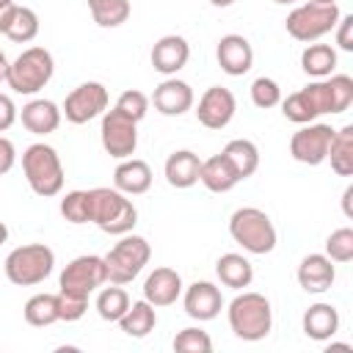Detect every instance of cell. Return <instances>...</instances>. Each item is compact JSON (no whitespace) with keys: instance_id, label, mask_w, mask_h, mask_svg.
<instances>
[{"instance_id":"cell-1","label":"cell","mask_w":353,"mask_h":353,"mask_svg":"<svg viewBox=\"0 0 353 353\" xmlns=\"http://www.w3.org/2000/svg\"><path fill=\"white\" fill-rule=\"evenodd\" d=\"M229 325L237 339L259 342L273 328V309L270 301L259 292H243L229 303Z\"/></svg>"},{"instance_id":"cell-2","label":"cell","mask_w":353,"mask_h":353,"mask_svg":"<svg viewBox=\"0 0 353 353\" xmlns=\"http://www.w3.org/2000/svg\"><path fill=\"white\" fill-rule=\"evenodd\" d=\"M91 223L105 234H127L138 223L135 204L116 188H91Z\"/></svg>"},{"instance_id":"cell-3","label":"cell","mask_w":353,"mask_h":353,"mask_svg":"<svg viewBox=\"0 0 353 353\" xmlns=\"http://www.w3.org/2000/svg\"><path fill=\"white\" fill-rule=\"evenodd\" d=\"M22 171L30 185V190L41 199L58 196L63 188V165L52 146L47 143H30L22 152Z\"/></svg>"},{"instance_id":"cell-4","label":"cell","mask_w":353,"mask_h":353,"mask_svg":"<svg viewBox=\"0 0 353 353\" xmlns=\"http://www.w3.org/2000/svg\"><path fill=\"white\" fill-rule=\"evenodd\" d=\"M229 234L248 254H270L276 248V226L259 207H240L229 218Z\"/></svg>"},{"instance_id":"cell-5","label":"cell","mask_w":353,"mask_h":353,"mask_svg":"<svg viewBox=\"0 0 353 353\" xmlns=\"http://www.w3.org/2000/svg\"><path fill=\"white\" fill-rule=\"evenodd\" d=\"M55 268V254L44 243H25L6 256V276L17 287L41 284Z\"/></svg>"},{"instance_id":"cell-6","label":"cell","mask_w":353,"mask_h":353,"mask_svg":"<svg viewBox=\"0 0 353 353\" xmlns=\"http://www.w3.org/2000/svg\"><path fill=\"white\" fill-rule=\"evenodd\" d=\"M52 72H55V61H52L50 50H44V47H28L25 52H19L8 63L6 83L17 94H36V91H41L50 83Z\"/></svg>"},{"instance_id":"cell-7","label":"cell","mask_w":353,"mask_h":353,"mask_svg":"<svg viewBox=\"0 0 353 353\" xmlns=\"http://www.w3.org/2000/svg\"><path fill=\"white\" fill-rule=\"evenodd\" d=\"M152 248L141 234H121V240L105 254V268H108V281L110 284H130L143 265L149 262Z\"/></svg>"},{"instance_id":"cell-8","label":"cell","mask_w":353,"mask_h":353,"mask_svg":"<svg viewBox=\"0 0 353 353\" xmlns=\"http://www.w3.org/2000/svg\"><path fill=\"white\" fill-rule=\"evenodd\" d=\"M339 8L336 3H303L287 14V33L298 41H317L320 36L331 33L339 22Z\"/></svg>"},{"instance_id":"cell-9","label":"cell","mask_w":353,"mask_h":353,"mask_svg":"<svg viewBox=\"0 0 353 353\" xmlns=\"http://www.w3.org/2000/svg\"><path fill=\"white\" fill-rule=\"evenodd\" d=\"M108 281V268H105V256H97V254H83V256H74L63 273H61V281H58V292H66V295H74V298H88L97 287H102Z\"/></svg>"},{"instance_id":"cell-10","label":"cell","mask_w":353,"mask_h":353,"mask_svg":"<svg viewBox=\"0 0 353 353\" xmlns=\"http://www.w3.org/2000/svg\"><path fill=\"white\" fill-rule=\"evenodd\" d=\"M102 149L116 157V160H124V157H132L135 154V146H138V121L127 119L124 113H119L116 108L113 110H105L102 113Z\"/></svg>"},{"instance_id":"cell-11","label":"cell","mask_w":353,"mask_h":353,"mask_svg":"<svg viewBox=\"0 0 353 353\" xmlns=\"http://www.w3.org/2000/svg\"><path fill=\"white\" fill-rule=\"evenodd\" d=\"M331 138H334L331 124H314V121L301 124V130L292 132L290 138V154L303 165H320L328 157Z\"/></svg>"},{"instance_id":"cell-12","label":"cell","mask_w":353,"mask_h":353,"mask_svg":"<svg viewBox=\"0 0 353 353\" xmlns=\"http://www.w3.org/2000/svg\"><path fill=\"white\" fill-rule=\"evenodd\" d=\"M108 110V88L97 80H88L83 85H77L66 99H63V116L72 124H85L91 119H97L99 113Z\"/></svg>"},{"instance_id":"cell-13","label":"cell","mask_w":353,"mask_h":353,"mask_svg":"<svg viewBox=\"0 0 353 353\" xmlns=\"http://www.w3.org/2000/svg\"><path fill=\"white\" fill-rule=\"evenodd\" d=\"M237 110V102H234V94L223 85H210L201 99H199V108H196V119L199 124H204L207 130H223L232 116Z\"/></svg>"},{"instance_id":"cell-14","label":"cell","mask_w":353,"mask_h":353,"mask_svg":"<svg viewBox=\"0 0 353 353\" xmlns=\"http://www.w3.org/2000/svg\"><path fill=\"white\" fill-rule=\"evenodd\" d=\"M215 58H218V66L226 74L240 77L254 66V47H251V41L245 36L226 33V36H221V41L215 47Z\"/></svg>"},{"instance_id":"cell-15","label":"cell","mask_w":353,"mask_h":353,"mask_svg":"<svg viewBox=\"0 0 353 353\" xmlns=\"http://www.w3.org/2000/svg\"><path fill=\"white\" fill-rule=\"evenodd\" d=\"M188 58H190V44L176 33L160 36L149 55L154 72H160V74H176L188 63Z\"/></svg>"},{"instance_id":"cell-16","label":"cell","mask_w":353,"mask_h":353,"mask_svg":"<svg viewBox=\"0 0 353 353\" xmlns=\"http://www.w3.org/2000/svg\"><path fill=\"white\" fill-rule=\"evenodd\" d=\"M185 312L188 317L204 323V320H212L221 314L223 309V298H221V290L210 281H193L188 290H185Z\"/></svg>"},{"instance_id":"cell-17","label":"cell","mask_w":353,"mask_h":353,"mask_svg":"<svg viewBox=\"0 0 353 353\" xmlns=\"http://www.w3.org/2000/svg\"><path fill=\"white\" fill-rule=\"evenodd\" d=\"M179 292H182V279H179V273L174 270V268H154L149 276H146V281H143V298L157 309V306H171V303H176V298H179Z\"/></svg>"},{"instance_id":"cell-18","label":"cell","mask_w":353,"mask_h":353,"mask_svg":"<svg viewBox=\"0 0 353 353\" xmlns=\"http://www.w3.org/2000/svg\"><path fill=\"white\" fill-rule=\"evenodd\" d=\"M336 279V268L325 254H309L298 265V284L306 292H325Z\"/></svg>"},{"instance_id":"cell-19","label":"cell","mask_w":353,"mask_h":353,"mask_svg":"<svg viewBox=\"0 0 353 353\" xmlns=\"http://www.w3.org/2000/svg\"><path fill=\"white\" fill-rule=\"evenodd\" d=\"M152 102H154V110H160L163 116H182L193 105V88L185 80L168 77L154 88Z\"/></svg>"},{"instance_id":"cell-20","label":"cell","mask_w":353,"mask_h":353,"mask_svg":"<svg viewBox=\"0 0 353 353\" xmlns=\"http://www.w3.org/2000/svg\"><path fill=\"white\" fill-rule=\"evenodd\" d=\"M113 185L116 190H121L124 196H141L152 188V168L146 160L138 157H124L116 171H113Z\"/></svg>"},{"instance_id":"cell-21","label":"cell","mask_w":353,"mask_h":353,"mask_svg":"<svg viewBox=\"0 0 353 353\" xmlns=\"http://www.w3.org/2000/svg\"><path fill=\"white\" fill-rule=\"evenodd\" d=\"M165 179L171 188H193L199 182V171H201V157L190 149H179V152H171L168 160H165Z\"/></svg>"},{"instance_id":"cell-22","label":"cell","mask_w":353,"mask_h":353,"mask_svg":"<svg viewBox=\"0 0 353 353\" xmlns=\"http://www.w3.org/2000/svg\"><path fill=\"white\" fill-rule=\"evenodd\" d=\"M199 182H201L207 190H212V193H226V190H232V188L240 182V176H237L234 165L226 160V154L221 152V154H212V157L201 160Z\"/></svg>"},{"instance_id":"cell-23","label":"cell","mask_w":353,"mask_h":353,"mask_svg":"<svg viewBox=\"0 0 353 353\" xmlns=\"http://www.w3.org/2000/svg\"><path fill=\"white\" fill-rule=\"evenodd\" d=\"M61 124V110L50 99H30L22 108V127L33 135H50Z\"/></svg>"},{"instance_id":"cell-24","label":"cell","mask_w":353,"mask_h":353,"mask_svg":"<svg viewBox=\"0 0 353 353\" xmlns=\"http://www.w3.org/2000/svg\"><path fill=\"white\" fill-rule=\"evenodd\" d=\"M339 331V312L331 303H312L303 312V334L314 342H325Z\"/></svg>"},{"instance_id":"cell-25","label":"cell","mask_w":353,"mask_h":353,"mask_svg":"<svg viewBox=\"0 0 353 353\" xmlns=\"http://www.w3.org/2000/svg\"><path fill=\"white\" fill-rule=\"evenodd\" d=\"M215 273H218L221 284L232 287V290H243L254 279V268L243 254H221L215 262Z\"/></svg>"},{"instance_id":"cell-26","label":"cell","mask_w":353,"mask_h":353,"mask_svg":"<svg viewBox=\"0 0 353 353\" xmlns=\"http://www.w3.org/2000/svg\"><path fill=\"white\" fill-rule=\"evenodd\" d=\"M119 325H121V331L127 334V336H132V339H143L146 334H152L154 331V325H157V314H154V306L143 298V301H135V303H130V309L119 317Z\"/></svg>"},{"instance_id":"cell-27","label":"cell","mask_w":353,"mask_h":353,"mask_svg":"<svg viewBox=\"0 0 353 353\" xmlns=\"http://www.w3.org/2000/svg\"><path fill=\"white\" fill-rule=\"evenodd\" d=\"M331 168L339 176H350L353 174V124H345L342 130H334V138L328 143V157Z\"/></svg>"},{"instance_id":"cell-28","label":"cell","mask_w":353,"mask_h":353,"mask_svg":"<svg viewBox=\"0 0 353 353\" xmlns=\"http://www.w3.org/2000/svg\"><path fill=\"white\" fill-rule=\"evenodd\" d=\"M223 154H226V160L234 165L240 182L248 179V176L259 168V149H256V143L248 141V138H234V141H229V143L223 146Z\"/></svg>"},{"instance_id":"cell-29","label":"cell","mask_w":353,"mask_h":353,"mask_svg":"<svg viewBox=\"0 0 353 353\" xmlns=\"http://www.w3.org/2000/svg\"><path fill=\"white\" fill-rule=\"evenodd\" d=\"M281 113H284V119L292 121V124H309V121H314V119L320 116V108H317V102H314V97H312L309 85H306V88H301V91H292V94L281 102Z\"/></svg>"},{"instance_id":"cell-30","label":"cell","mask_w":353,"mask_h":353,"mask_svg":"<svg viewBox=\"0 0 353 353\" xmlns=\"http://www.w3.org/2000/svg\"><path fill=\"white\" fill-rule=\"evenodd\" d=\"M336 66V50L331 44H309L301 52V69L309 77H328Z\"/></svg>"},{"instance_id":"cell-31","label":"cell","mask_w":353,"mask_h":353,"mask_svg":"<svg viewBox=\"0 0 353 353\" xmlns=\"http://www.w3.org/2000/svg\"><path fill=\"white\" fill-rule=\"evenodd\" d=\"M22 314H25V323H28V325H36V328H44V325L58 323V303H55V295L39 292V295L28 298Z\"/></svg>"},{"instance_id":"cell-32","label":"cell","mask_w":353,"mask_h":353,"mask_svg":"<svg viewBox=\"0 0 353 353\" xmlns=\"http://www.w3.org/2000/svg\"><path fill=\"white\" fill-rule=\"evenodd\" d=\"M88 11L99 28H119L130 19V0H88Z\"/></svg>"},{"instance_id":"cell-33","label":"cell","mask_w":353,"mask_h":353,"mask_svg":"<svg viewBox=\"0 0 353 353\" xmlns=\"http://www.w3.org/2000/svg\"><path fill=\"white\" fill-rule=\"evenodd\" d=\"M130 309V295L121 284H110L97 295V312L108 323H119V317Z\"/></svg>"},{"instance_id":"cell-34","label":"cell","mask_w":353,"mask_h":353,"mask_svg":"<svg viewBox=\"0 0 353 353\" xmlns=\"http://www.w3.org/2000/svg\"><path fill=\"white\" fill-rule=\"evenodd\" d=\"M6 36H8L11 41H17V44H28V41H33V39L39 36V17H36V11L28 8V6H17L14 19H11Z\"/></svg>"},{"instance_id":"cell-35","label":"cell","mask_w":353,"mask_h":353,"mask_svg":"<svg viewBox=\"0 0 353 353\" xmlns=\"http://www.w3.org/2000/svg\"><path fill=\"white\" fill-rule=\"evenodd\" d=\"M61 215L69 223H88L91 221V193L88 190H69L61 199Z\"/></svg>"},{"instance_id":"cell-36","label":"cell","mask_w":353,"mask_h":353,"mask_svg":"<svg viewBox=\"0 0 353 353\" xmlns=\"http://www.w3.org/2000/svg\"><path fill=\"white\" fill-rule=\"evenodd\" d=\"M328 85V99H331V113H345L353 102V77L347 74H334L325 80Z\"/></svg>"},{"instance_id":"cell-37","label":"cell","mask_w":353,"mask_h":353,"mask_svg":"<svg viewBox=\"0 0 353 353\" xmlns=\"http://www.w3.org/2000/svg\"><path fill=\"white\" fill-rule=\"evenodd\" d=\"M325 256L331 262H350L353 259V229L342 226L328 234L325 240Z\"/></svg>"},{"instance_id":"cell-38","label":"cell","mask_w":353,"mask_h":353,"mask_svg":"<svg viewBox=\"0 0 353 353\" xmlns=\"http://www.w3.org/2000/svg\"><path fill=\"white\" fill-rule=\"evenodd\" d=\"M174 350L176 353H210L212 350V339L201 328H182L174 336Z\"/></svg>"},{"instance_id":"cell-39","label":"cell","mask_w":353,"mask_h":353,"mask_svg":"<svg viewBox=\"0 0 353 353\" xmlns=\"http://www.w3.org/2000/svg\"><path fill=\"white\" fill-rule=\"evenodd\" d=\"M113 108H116L119 113H124L127 119L141 121V119L146 116V110H149V97H146L143 91H138V88H127V91L119 94V99H116Z\"/></svg>"},{"instance_id":"cell-40","label":"cell","mask_w":353,"mask_h":353,"mask_svg":"<svg viewBox=\"0 0 353 353\" xmlns=\"http://www.w3.org/2000/svg\"><path fill=\"white\" fill-rule=\"evenodd\" d=\"M251 102L256 105V108H262V110H268V108H276L279 102H281V88H279V83L273 80V77H256L254 83H251Z\"/></svg>"},{"instance_id":"cell-41","label":"cell","mask_w":353,"mask_h":353,"mask_svg":"<svg viewBox=\"0 0 353 353\" xmlns=\"http://www.w3.org/2000/svg\"><path fill=\"white\" fill-rule=\"evenodd\" d=\"M55 303H58V320H66V323L80 320L88 309V298H74V295H66V292H58Z\"/></svg>"},{"instance_id":"cell-42","label":"cell","mask_w":353,"mask_h":353,"mask_svg":"<svg viewBox=\"0 0 353 353\" xmlns=\"http://www.w3.org/2000/svg\"><path fill=\"white\" fill-rule=\"evenodd\" d=\"M336 44H339V50L353 52V14L339 17V22H336Z\"/></svg>"},{"instance_id":"cell-43","label":"cell","mask_w":353,"mask_h":353,"mask_svg":"<svg viewBox=\"0 0 353 353\" xmlns=\"http://www.w3.org/2000/svg\"><path fill=\"white\" fill-rule=\"evenodd\" d=\"M14 121H17V108H14V102H11V97L0 94V132H6Z\"/></svg>"},{"instance_id":"cell-44","label":"cell","mask_w":353,"mask_h":353,"mask_svg":"<svg viewBox=\"0 0 353 353\" xmlns=\"http://www.w3.org/2000/svg\"><path fill=\"white\" fill-rule=\"evenodd\" d=\"M14 160H17V152H14V143L8 138L0 135V176L8 174L14 168Z\"/></svg>"},{"instance_id":"cell-45","label":"cell","mask_w":353,"mask_h":353,"mask_svg":"<svg viewBox=\"0 0 353 353\" xmlns=\"http://www.w3.org/2000/svg\"><path fill=\"white\" fill-rule=\"evenodd\" d=\"M14 11H17V3H11V6L0 8V33H6V30H8V25H11V19H14Z\"/></svg>"},{"instance_id":"cell-46","label":"cell","mask_w":353,"mask_h":353,"mask_svg":"<svg viewBox=\"0 0 353 353\" xmlns=\"http://www.w3.org/2000/svg\"><path fill=\"white\" fill-rule=\"evenodd\" d=\"M342 212L347 218H353V185H347L345 193H342Z\"/></svg>"},{"instance_id":"cell-47","label":"cell","mask_w":353,"mask_h":353,"mask_svg":"<svg viewBox=\"0 0 353 353\" xmlns=\"http://www.w3.org/2000/svg\"><path fill=\"white\" fill-rule=\"evenodd\" d=\"M325 353H353V347L350 345H342V342H331L325 347Z\"/></svg>"},{"instance_id":"cell-48","label":"cell","mask_w":353,"mask_h":353,"mask_svg":"<svg viewBox=\"0 0 353 353\" xmlns=\"http://www.w3.org/2000/svg\"><path fill=\"white\" fill-rule=\"evenodd\" d=\"M6 74H8V61H6V52L0 50V83L6 80Z\"/></svg>"},{"instance_id":"cell-49","label":"cell","mask_w":353,"mask_h":353,"mask_svg":"<svg viewBox=\"0 0 353 353\" xmlns=\"http://www.w3.org/2000/svg\"><path fill=\"white\" fill-rule=\"evenodd\" d=\"M6 240H8V226H6L3 221H0V245H3Z\"/></svg>"},{"instance_id":"cell-50","label":"cell","mask_w":353,"mask_h":353,"mask_svg":"<svg viewBox=\"0 0 353 353\" xmlns=\"http://www.w3.org/2000/svg\"><path fill=\"white\" fill-rule=\"evenodd\" d=\"M210 3H212V6H218V8H226V6H232L234 0H210Z\"/></svg>"},{"instance_id":"cell-51","label":"cell","mask_w":353,"mask_h":353,"mask_svg":"<svg viewBox=\"0 0 353 353\" xmlns=\"http://www.w3.org/2000/svg\"><path fill=\"white\" fill-rule=\"evenodd\" d=\"M14 0H0V8H6V6H11Z\"/></svg>"},{"instance_id":"cell-52","label":"cell","mask_w":353,"mask_h":353,"mask_svg":"<svg viewBox=\"0 0 353 353\" xmlns=\"http://www.w3.org/2000/svg\"><path fill=\"white\" fill-rule=\"evenodd\" d=\"M273 3H281V6H287V3H295V0H273Z\"/></svg>"},{"instance_id":"cell-53","label":"cell","mask_w":353,"mask_h":353,"mask_svg":"<svg viewBox=\"0 0 353 353\" xmlns=\"http://www.w3.org/2000/svg\"><path fill=\"white\" fill-rule=\"evenodd\" d=\"M312 3H336V0H312Z\"/></svg>"}]
</instances>
